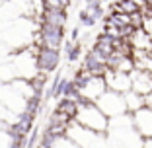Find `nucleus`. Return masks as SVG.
Returning a JSON list of instances; mask_svg holds the SVG:
<instances>
[{"mask_svg": "<svg viewBox=\"0 0 152 148\" xmlns=\"http://www.w3.org/2000/svg\"><path fill=\"white\" fill-rule=\"evenodd\" d=\"M74 123H78L80 127L92 131V133H99V135H105L107 133V127H109V119L92 101H82L78 105Z\"/></svg>", "mask_w": 152, "mask_h": 148, "instance_id": "obj_1", "label": "nucleus"}, {"mask_svg": "<svg viewBox=\"0 0 152 148\" xmlns=\"http://www.w3.org/2000/svg\"><path fill=\"white\" fill-rule=\"evenodd\" d=\"M96 105L109 119H115V117H121V115L129 113L127 111V105H125V98L121 94H115V92H109V90H105V94L96 101Z\"/></svg>", "mask_w": 152, "mask_h": 148, "instance_id": "obj_2", "label": "nucleus"}, {"mask_svg": "<svg viewBox=\"0 0 152 148\" xmlns=\"http://www.w3.org/2000/svg\"><path fill=\"white\" fill-rule=\"evenodd\" d=\"M103 80H105V86H107L109 92H115V94H121V96L131 92V74L107 70L103 74Z\"/></svg>", "mask_w": 152, "mask_h": 148, "instance_id": "obj_3", "label": "nucleus"}, {"mask_svg": "<svg viewBox=\"0 0 152 148\" xmlns=\"http://www.w3.org/2000/svg\"><path fill=\"white\" fill-rule=\"evenodd\" d=\"M39 45H41V49L58 51L61 45H63V29L61 27H53V26H41Z\"/></svg>", "mask_w": 152, "mask_h": 148, "instance_id": "obj_4", "label": "nucleus"}, {"mask_svg": "<svg viewBox=\"0 0 152 148\" xmlns=\"http://www.w3.org/2000/svg\"><path fill=\"white\" fill-rule=\"evenodd\" d=\"M133 125L140 139H152V109L142 107L140 111L133 113Z\"/></svg>", "mask_w": 152, "mask_h": 148, "instance_id": "obj_5", "label": "nucleus"}, {"mask_svg": "<svg viewBox=\"0 0 152 148\" xmlns=\"http://www.w3.org/2000/svg\"><path fill=\"white\" fill-rule=\"evenodd\" d=\"M61 63V51H53V49H39L35 57V64L39 72H53Z\"/></svg>", "mask_w": 152, "mask_h": 148, "instance_id": "obj_6", "label": "nucleus"}, {"mask_svg": "<svg viewBox=\"0 0 152 148\" xmlns=\"http://www.w3.org/2000/svg\"><path fill=\"white\" fill-rule=\"evenodd\" d=\"M131 90L139 96H148L152 92V72H144V70H137L134 68L131 72Z\"/></svg>", "mask_w": 152, "mask_h": 148, "instance_id": "obj_7", "label": "nucleus"}, {"mask_svg": "<svg viewBox=\"0 0 152 148\" xmlns=\"http://www.w3.org/2000/svg\"><path fill=\"white\" fill-rule=\"evenodd\" d=\"M41 26H53V27L64 29V26H66V12L43 10V14H41Z\"/></svg>", "mask_w": 152, "mask_h": 148, "instance_id": "obj_8", "label": "nucleus"}, {"mask_svg": "<svg viewBox=\"0 0 152 148\" xmlns=\"http://www.w3.org/2000/svg\"><path fill=\"white\" fill-rule=\"evenodd\" d=\"M125 105H127V111L133 115V113H137V111H140V109L144 107V98L142 96H139V94H134L133 90L131 92H127L125 96Z\"/></svg>", "mask_w": 152, "mask_h": 148, "instance_id": "obj_9", "label": "nucleus"}, {"mask_svg": "<svg viewBox=\"0 0 152 148\" xmlns=\"http://www.w3.org/2000/svg\"><path fill=\"white\" fill-rule=\"evenodd\" d=\"M78 105H80L78 101H72V99H68V98H63V99H61V103L57 105V111L63 113V115H66L68 119L74 121L76 111H78Z\"/></svg>", "mask_w": 152, "mask_h": 148, "instance_id": "obj_10", "label": "nucleus"}, {"mask_svg": "<svg viewBox=\"0 0 152 148\" xmlns=\"http://www.w3.org/2000/svg\"><path fill=\"white\" fill-rule=\"evenodd\" d=\"M45 10H57V12H66L70 6V0H41Z\"/></svg>", "mask_w": 152, "mask_h": 148, "instance_id": "obj_11", "label": "nucleus"}, {"mask_svg": "<svg viewBox=\"0 0 152 148\" xmlns=\"http://www.w3.org/2000/svg\"><path fill=\"white\" fill-rule=\"evenodd\" d=\"M64 53H66V57L70 58V61H76L78 58V55H80V43L78 41H66L64 43Z\"/></svg>", "mask_w": 152, "mask_h": 148, "instance_id": "obj_12", "label": "nucleus"}, {"mask_svg": "<svg viewBox=\"0 0 152 148\" xmlns=\"http://www.w3.org/2000/svg\"><path fill=\"white\" fill-rule=\"evenodd\" d=\"M53 148H80V146H76V144L72 142L70 139H66V136H61V139L55 142Z\"/></svg>", "mask_w": 152, "mask_h": 148, "instance_id": "obj_13", "label": "nucleus"}, {"mask_svg": "<svg viewBox=\"0 0 152 148\" xmlns=\"http://www.w3.org/2000/svg\"><path fill=\"white\" fill-rule=\"evenodd\" d=\"M140 148H152V139H144L142 140V146Z\"/></svg>", "mask_w": 152, "mask_h": 148, "instance_id": "obj_14", "label": "nucleus"}]
</instances>
